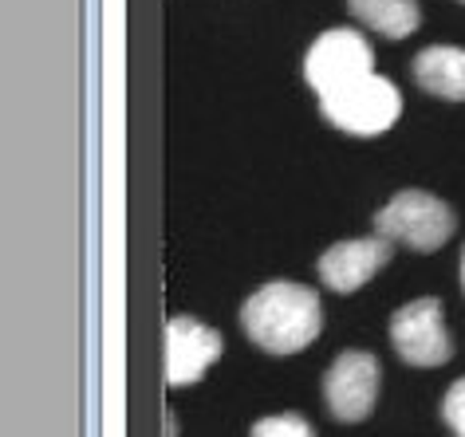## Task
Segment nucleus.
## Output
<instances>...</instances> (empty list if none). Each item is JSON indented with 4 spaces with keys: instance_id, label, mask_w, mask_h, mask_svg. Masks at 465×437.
I'll return each mask as SVG.
<instances>
[{
    "instance_id": "obj_1",
    "label": "nucleus",
    "mask_w": 465,
    "mask_h": 437,
    "mask_svg": "<svg viewBox=\"0 0 465 437\" xmlns=\"http://www.w3.org/2000/svg\"><path fill=\"white\" fill-rule=\"evenodd\" d=\"M241 327L269 354H296L323 331V307L316 287L296 280H269L241 304Z\"/></svg>"
},
{
    "instance_id": "obj_2",
    "label": "nucleus",
    "mask_w": 465,
    "mask_h": 437,
    "mask_svg": "<svg viewBox=\"0 0 465 437\" xmlns=\"http://www.w3.org/2000/svg\"><path fill=\"white\" fill-rule=\"evenodd\" d=\"M320 111L335 131L355 134V138H375V134H387L399 122L402 95L387 75L371 72L363 79H351V83L320 95Z\"/></svg>"
},
{
    "instance_id": "obj_3",
    "label": "nucleus",
    "mask_w": 465,
    "mask_h": 437,
    "mask_svg": "<svg viewBox=\"0 0 465 437\" xmlns=\"http://www.w3.org/2000/svg\"><path fill=\"white\" fill-rule=\"evenodd\" d=\"M458 217L441 198L426 189H399L375 217V233L414 252H434L453 237Z\"/></svg>"
},
{
    "instance_id": "obj_4",
    "label": "nucleus",
    "mask_w": 465,
    "mask_h": 437,
    "mask_svg": "<svg viewBox=\"0 0 465 437\" xmlns=\"http://www.w3.org/2000/svg\"><path fill=\"white\" fill-rule=\"evenodd\" d=\"M391 343L402 363L411 366H441L453 359V339L446 331V312L441 300L422 296V300L402 304L391 316Z\"/></svg>"
},
{
    "instance_id": "obj_5",
    "label": "nucleus",
    "mask_w": 465,
    "mask_h": 437,
    "mask_svg": "<svg viewBox=\"0 0 465 437\" xmlns=\"http://www.w3.org/2000/svg\"><path fill=\"white\" fill-rule=\"evenodd\" d=\"M371 63H375V48H371L363 32L328 28L304 55V79L316 95H328V91L351 83V79L371 75Z\"/></svg>"
},
{
    "instance_id": "obj_6",
    "label": "nucleus",
    "mask_w": 465,
    "mask_h": 437,
    "mask_svg": "<svg viewBox=\"0 0 465 437\" xmlns=\"http://www.w3.org/2000/svg\"><path fill=\"white\" fill-rule=\"evenodd\" d=\"M379 359L367 351H343L323 374V402L335 422H363L379 402Z\"/></svg>"
},
{
    "instance_id": "obj_7",
    "label": "nucleus",
    "mask_w": 465,
    "mask_h": 437,
    "mask_svg": "<svg viewBox=\"0 0 465 437\" xmlns=\"http://www.w3.org/2000/svg\"><path fill=\"white\" fill-rule=\"evenodd\" d=\"M221 351H225L221 331H213L193 316H173L166 324V383L170 386L197 383L221 359Z\"/></svg>"
},
{
    "instance_id": "obj_8",
    "label": "nucleus",
    "mask_w": 465,
    "mask_h": 437,
    "mask_svg": "<svg viewBox=\"0 0 465 437\" xmlns=\"http://www.w3.org/2000/svg\"><path fill=\"white\" fill-rule=\"evenodd\" d=\"M391 245L394 240H387L382 233L359 237V240H340V245H331L320 257L316 272H320V280L328 284L331 292H340V296L359 292V287H363L371 276L391 260Z\"/></svg>"
},
{
    "instance_id": "obj_9",
    "label": "nucleus",
    "mask_w": 465,
    "mask_h": 437,
    "mask_svg": "<svg viewBox=\"0 0 465 437\" xmlns=\"http://www.w3.org/2000/svg\"><path fill=\"white\" fill-rule=\"evenodd\" d=\"M414 83L434 99L465 102V48L458 44H430L414 55Z\"/></svg>"
},
{
    "instance_id": "obj_10",
    "label": "nucleus",
    "mask_w": 465,
    "mask_h": 437,
    "mask_svg": "<svg viewBox=\"0 0 465 437\" xmlns=\"http://www.w3.org/2000/svg\"><path fill=\"white\" fill-rule=\"evenodd\" d=\"M347 8L359 24L379 32L382 40H406L422 24L418 0H347Z\"/></svg>"
},
{
    "instance_id": "obj_11",
    "label": "nucleus",
    "mask_w": 465,
    "mask_h": 437,
    "mask_svg": "<svg viewBox=\"0 0 465 437\" xmlns=\"http://www.w3.org/2000/svg\"><path fill=\"white\" fill-rule=\"evenodd\" d=\"M249 437H316L304 413H272V418L252 422Z\"/></svg>"
},
{
    "instance_id": "obj_12",
    "label": "nucleus",
    "mask_w": 465,
    "mask_h": 437,
    "mask_svg": "<svg viewBox=\"0 0 465 437\" xmlns=\"http://www.w3.org/2000/svg\"><path fill=\"white\" fill-rule=\"evenodd\" d=\"M441 422L450 425L453 437H465V374L446 390V398H441Z\"/></svg>"
},
{
    "instance_id": "obj_13",
    "label": "nucleus",
    "mask_w": 465,
    "mask_h": 437,
    "mask_svg": "<svg viewBox=\"0 0 465 437\" xmlns=\"http://www.w3.org/2000/svg\"><path fill=\"white\" fill-rule=\"evenodd\" d=\"M458 272H461V292H465V248H461V268Z\"/></svg>"
},
{
    "instance_id": "obj_14",
    "label": "nucleus",
    "mask_w": 465,
    "mask_h": 437,
    "mask_svg": "<svg viewBox=\"0 0 465 437\" xmlns=\"http://www.w3.org/2000/svg\"><path fill=\"white\" fill-rule=\"evenodd\" d=\"M461 5H465V0H461Z\"/></svg>"
}]
</instances>
